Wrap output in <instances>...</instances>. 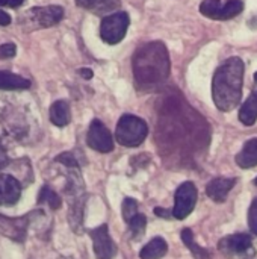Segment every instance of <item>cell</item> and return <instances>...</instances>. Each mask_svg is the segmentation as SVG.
<instances>
[{"mask_svg": "<svg viewBox=\"0 0 257 259\" xmlns=\"http://www.w3.org/2000/svg\"><path fill=\"white\" fill-rule=\"evenodd\" d=\"M244 62L233 56L221 64L212 79V97L217 108L223 112L235 109L242 97Z\"/></svg>", "mask_w": 257, "mask_h": 259, "instance_id": "obj_1", "label": "cell"}, {"mask_svg": "<svg viewBox=\"0 0 257 259\" xmlns=\"http://www.w3.org/2000/svg\"><path fill=\"white\" fill-rule=\"evenodd\" d=\"M170 59L162 42H148L133 56V74L139 85H156L168 77Z\"/></svg>", "mask_w": 257, "mask_h": 259, "instance_id": "obj_2", "label": "cell"}, {"mask_svg": "<svg viewBox=\"0 0 257 259\" xmlns=\"http://www.w3.org/2000/svg\"><path fill=\"white\" fill-rule=\"evenodd\" d=\"M147 134H148V126L142 118L126 114L118 120L115 138L124 147H138L144 143Z\"/></svg>", "mask_w": 257, "mask_h": 259, "instance_id": "obj_3", "label": "cell"}, {"mask_svg": "<svg viewBox=\"0 0 257 259\" xmlns=\"http://www.w3.org/2000/svg\"><path fill=\"white\" fill-rule=\"evenodd\" d=\"M130 18L129 14L124 11L114 12L103 18L100 26V36L108 44H118L127 32Z\"/></svg>", "mask_w": 257, "mask_h": 259, "instance_id": "obj_4", "label": "cell"}, {"mask_svg": "<svg viewBox=\"0 0 257 259\" xmlns=\"http://www.w3.org/2000/svg\"><path fill=\"white\" fill-rule=\"evenodd\" d=\"M242 9V0H227L226 3H221V0H203L200 5V12L212 20H230L239 15Z\"/></svg>", "mask_w": 257, "mask_h": 259, "instance_id": "obj_5", "label": "cell"}, {"mask_svg": "<svg viewBox=\"0 0 257 259\" xmlns=\"http://www.w3.org/2000/svg\"><path fill=\"white\" fill-rule=\"evenodd\" d=\"M197 187L192 182H183L174 196V208H173V217L177 220L186 219L195 208L197 203Z\"/></svg>", "mask_w": 257, "mask_h": 259, "instance_id": "obj_6", "label": "cell"}, {"mask_svg": "<svg viewBox=\"0 0 257 259\" xmlns=\"http://www.w3.org/2000/svg\"><path fill=\"white\" fill-rule=\"evenodd\" d=\"M35 215V212H30L27 215H21V217H6L3 214H0V235L17 241V243H23L27 237V229L29 225L32 222V217Z\"/></svg>", "mask_w": 257, "mask_h": 259, "instance_id": "obj_7", "label": "cell"}, {"mask_svg": "<svg viewBox=\"0 0 257 259\" xmlns=\"http://www.w3.org/2000/svg\"><path fill=\"white\" fill-rule=\"evenodd\" d=\"M86 143L92 150L100 153H109L114 150V137L100 120L91 121L86 135Z\"/></svg>", "mask_w": 257, "mask_h": 259, "instance_id": "obj_8", "label": "cell"}, {"mask_svg": "<svg viewBox=\"0 0 257 259\" xmlns=\"http://www.w3.org/2000/svg\"><path fill=\"white\" fill-rule=\"evenodd\" d=\"M218 249L227 258H238V256L254 253L253 241L250 235H245V234H233V235L224 237L223 240H220Z\"/></svg>", "mask_w": 257, "mask_h": 259, "instance_id": "obj_9", "label": "cell"}, {"mask_svg": "<svg viewBox=\"0 0 257 259\" xmlns=\"http://www.w3.org/2000/svg\"><path fill=\"white\" fill-rule=\"evenodd\" d=\"M94 244V253L97 259H114L117 255V244L109 235L108 225H101L89 231Z\"/></svg>", "mask_w": 257, "mask_h": 259, "instance_id": "obj_10", "label": "cell"}, {"mask_svg": "<svg viewBox=\"0 0 257 259\" xmlns=\"http://www.w3.org/2000/svg\"><path fill=\"white\" fill-rule=\"evenodd\" d=\"M29 17L39 27H50V26L58 24L64 18V8L58 5L32 8L29 11Z\"/></svg>", "mask_w": 257, "mask_h": 259, "instance_id": "obj_11", "label": "cell"}, {"mask_svg": "<svg viewBox=\"0 0 257 259\" xmlns=\"http://www.w3.org/2000/svg\"><path fill=\"white\" fill-rule=\"evenodd\" d=\"M21 184L11 175H0V206H12L21 197Z\"/></svg>", "mask_w": 257, "mask_h": 259, "instance_id": "obj_12", "label": "cell"}, {"mask_svg": "<svg viewBox=\"0 0 257 259\" xmlns=\"http://www.w3.org/2000/svg\"><path fill=\"white\" fill-rule=\"evenodd\" d=\"M236 179H230V178H217L214 181H211L206 187V194L217 203H223L227 197V194L232 191V188L235 187Z\"/></svg>", "mask_w": 257, "mask_h": 259, "instance_id": "obj_13", "label": "cell"}, {"mask_svg": "<svg viewBox=\"0 0 257 259\" xmlns=\"http://www.w3.org/2000/svg\"><path fill=\"white\" fill-rule=\"evenodd\" d=\"M236 164L241 168H253L257 165V138L248 140L241 152L235 158Z\"/></svg>", "mask_w": 257, "mask_h": 259, "instance_id": "obj_14", "label": "cell"}, {"mask_svg": "<svg viewBox=\"0 0 257 259\" xmlns=\"http://www.w3.org/2000/svg\"><path fill=\"white\" fill-rule=\"evenodd\" d=\"M48 117H50V121L58 126V127H64L70 123L71 120V111H70V106L65 100H58L55 102L52 106H50V111H48Z\"/></svg>", "mask_w": 257, "mask_h": 259, "instance_id": "obj_15", "label": "cell"}, {"mask_svg": "<svg viewBox=\"0 0 257 259\" xmlns=\"http://www.w3.org/2000/svg\"><path fill=\"white\" fill-rule=\"evenodd\" d=\"M167 252H168L167 241L161 237H156L142 247L139 256L141 259H161L167 255Z\"/></svg>", "mask_w": 257, "mask_h": 259, "instance_id": "obj_16", "label": "cell"}, {"mask_svg": "<svg viewBox=\"0 0 257 259\" xmlns=\"http://www.w3.org/2000/svg\"><path fill=\"white\" fill-rule=\"evenodd\" d=\"M239 120L245 126H253L257 120V88L251 93V96L244 102L239 111Z\"/></svg>", "mask_w": 257, "mask_h": 259, "instance_id": "obj_17", "label": "cell"}, {"mask_svg": "<svg viewBox=\"0 0 257 259\" xmlns=\"http://www.w3.org/2000/svg\"><path fill=\"white\" fill-rule=\"evenodd\" d=\"M30 87V80L24 79L11 71H0V90H27Z\"/></svg>", "mask_w": 257, "mask_h": 259, "instance_id": "obj_18", "label": "cell"}, {"mask_svg": "<svg viewBox=\"0 0 257 259\" xmlns=\"http://www.w3.org/2000/svg\"><path fill=\"white\" fill-rule=\"evenodd\" d=\"M182 241L186 244V247L192 252V255L197 259H211V253L208 250H204L203 247H200L194 241V235H192L191 229H183L182 231Z\"/></svg>", "mask_w": 257, "mask_h": 259, "instance_id": "obj_19", "label": "cell"}, {"mask_svg": "<svg viewBox=\"0 0 257 259\" xmlns=\"http://www.w3.org/2000/svg\"><path fill=\"white\" fill-rule=\"evenodd\" d=\"M38 203H47L50 209H59L62 205V199L48 187H42L39 194H38Z\"/></svg>", "mask_w": 257, "mask_h": 259, "instance_id": "obj_20", "label": "cell"}, {"mask_svg": "<svg viewBox=\"0 0 257 259\" xmlns=\"http://www.w3.org/2000/svg\"><path fill=\"white\" fill-rule=\"evenodd\" d=\"M118 5H120L118 0H88L85 9H91L94 12L103 14V12L114 11L115 8H118Z\"/></svg>", "mask_w": 257, "mask_h": 259, "instance_id": "obj_21", "label": "cell"}, {"mask_svg": "<svg viewBox=\"0 0 257 259\" xmlns=\"http://www.w3.org/2000/svg\"><path fill=\"white\" fill-rule=\"evenodd\" d=\"M127 225H129V228H130V232H132L133 238H135V240H139V238L144 235V232H145L147 219H145L144 214H139V212H138Z\"/></svg>", "mask_w": 257, "mask_h": 259, "instance_id": "obj_22", "label": "cell"}, {"mask_svg": "<svg viewBox=\"0 0 257 259\" xmlns=\"http://www.w3.org/2000/svg\"><path fill=\"white\" fill-rule=\"evenodd\" d=\"M136 214H138V202L135 199L126 197L123 202V219L126 220V223H129Z\"/></svg>", "mask_w": 257, "mask_h": 259, "instance_id": "obj_23", "label": "cell"}, {"mask_svg": "<svg viewBox=\"0 0 257 259\" xmlns=\"http://www.w3.org/2000/svg\"><path fill=\"white\" fill-rule=\"evenodd\" d=\"M248 226H250V231L257 235V197L251 202L250 205V209H248Z\"/></svg>", "mask_w": 257, "mask_h": 259, "instance_id": "obj_24", "label": "cell"}, {"mask_svg": "<svg viewBox=\"0 0 257 259\" xmlns=\"http://www.w3.org/2000/svg\"><path fill=\"white\" fill-rule=\"evenodd\" d=\"M56 161H58V162H61V164H64V165H65V167H68V168H79V162L76 161L74 155H73V153H70V152L59 155V156L56 158Z\"/></svg>", "mask_w": 257, "mask_h": 259, "instance_id": "obj_25", "label": "cell"}, {"mask_svg": "<svg viewBox=\"0 0 257 259\" xmlns=\"http://www.w3.org/2000/svg\"><path fill=\"white\" fill-rule=\"evenodd\" d=\"M15 53H17V46L15 44L8 42V44L0 46V58L2 59H11V58L15 56Z\"/></svg>", "mask_w": 257, "mask_h": 259, "instance_id": "obj_26", "label": "cell"}, {"mask_svg": "<svg viewBox=\"0 0 257 259\" xmlns=\"http://www.w3.org/2000/svg\"><path fill=\"white\" fill-rule=\"evenodd\" d=\"M9 156H8V153H6V150H5V147L0 144V170H3V168H6L8 165H9Z\"/></svg>", "mask_w": 257, "mask_h": 259, "instance_id": "obj_27", "label": "cell"}, {"mask_svg": "<svg viewBox=\"0 0 257 259\" xmlns=\"http://www.w3.org/2000/svg\"><path fill=\"white\" fill-rule=\"evenodd\" d=\"M24 0H0V6H9V8H18L23 5Z\"/></svg>", "mask_w": 257, "mask_h": 259, "instance_id": "obj_28", "label": "cell"}, {"mask_svg": "<svg viewBox=\"0 0 257 259\" xmlns=\"http://www.w3.org/2000/svg\"><path fill=\"white\" fill-rule=\"evenodd\" d=\"M155 214H156L158 217H164V219H170V217L173 215L171 211L164 209V208H155Z\"/></svg>", "mask_w": 257, "mask_h": 259, "instance_id": "obj_29", "label": "cell"}, {"mask_svg": "<svg viewBox=\"0 0 257 259\" xmlns=\"http://www.w3.org/2000/svg\"><path fill=\"white\" fill-rule=\"evenodd\" d=\"M11 23V15L5 11H0V26H8Z\"/></svg>", "mask_w": 257, "mask_h": 259, "instance_id": "obj_30", "label": "cell"}, {"mask_svg": "<svg viewBox=\"0 0 257 259\" xmlns=\"http://www.w3.org/2000/svg\"><path fill=\"white\" fill-rule=\"evenodd\" d=\"M79 73H80L85 79H91V77H92V71H91L89 68H82Z\"/></svg>", "mask_w": 257, "mask_h": 259, "instance_id": "obj_31", "label": "cell"}, {"mask_svg": "<svg viewBox=\"0 0 257 259\" xmlns=\"http://www.w3.org/2000/svg\"><path fill=\"white\" fill-rule=\"evenodd\" d=\"M77 2V5L79 6H82V8H86V3H88V0H76Z\"/></svg>", "mask_w": 257, "mask_h": 259, "instance_id": "obj_32", "label": "cell"}, {"mask_svg": "<svg viewBox=\"0 0 257 259\" xmlns=\"http://www.w3.org/2000/svg\"><path fill=\"white\" fill-rule=\"evenodd\" d=\"M254 82H256V88H257V71L254 73Z\"/></svg>", "mask_w": 257, "mask_h": 259, "instance_id": "obj_33", "label": "cell"}, {"mask_svg": "<svg viewBox=\"0 0 257 259\" xmlns=\"http://www.w3.org/2000/svg\"><path fill=\"white\" fill-rule=\"evenodd\" d=\"M254 184H256V185H257V178H256V179H254Z\"/></svg>", "mask_w": 257, "mask_h": 259, "instance_id": "obj_34", "label": "cell"}]
</instances>
